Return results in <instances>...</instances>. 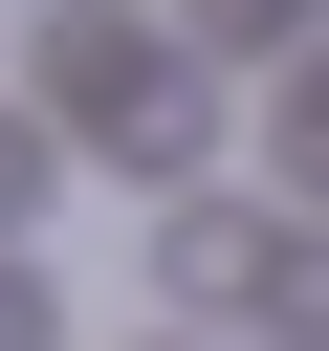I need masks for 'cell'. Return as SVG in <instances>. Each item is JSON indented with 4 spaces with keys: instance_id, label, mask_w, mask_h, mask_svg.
I'll return each mask as SVG.
<instances>
[{
    "instance_id": "obj_1",
    "label": "cell",
    "mask_w": 329,
    "mask_h": 351,
    "mask_svg": "<svg viewBox=\"0 0 329 351\" xmlns=\"http://www.w3.org/2000/svg\"><path fill=\"white\" fill-rule=\"evenodd\" d=\"M66 110H88L110 154H197V132H219V88H197L175 44H66Z\"/></svg>"
},
{
    "instance_id": "obj_3",
    "label": "cell",
    "mask_w": 329,
    "mask_h": 351,
    "mask_svg": "<svg viewBox=\"0 0 329 351\" xmlns=\"http://www.w3.org/2000/svg\"><path fill=\"white\" fill-rule=\"evenodd\" d=\"M22 219H44V132L0 110V241H22Z\"/></svg>"
},
{
    "instance_id": "obj_4",
    "label": "cell",
    "mask_w": 329,
    "mask_h": 351,
    "mask_svg": "<svg viewBox=\"0 0 329 351\" xmlns=\"http://www.w3.org/2000/svg\"><path fill=\"white\" fill-rule=\"evenodd\" d=\"M0 351H44V263H22V241H0Z\"/></svg>"
},
{
    "instance_id": "obj_2",
    "label": "cell",
    "mask_w": 329,
    "mask_h": 351,
    "mask_svg": "<svg viewBox=\"0 0 329 351\" xmlns=\"http://www.w3.org/2000/svg\"><path fill=\"white\" fill-rule=\"evenodd\" d=\"M263 132H285V176H329V66H285V110H263Z\"/></svg>"
}]
</instances>
